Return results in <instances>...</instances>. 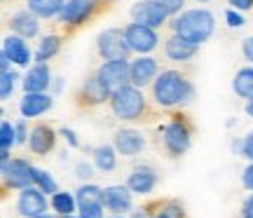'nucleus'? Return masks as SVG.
Here are the masks:
<instances>
[{
	"label": "nucleus",
	"instance_id": "1",
	"mask_svg": "<svg viewBox=\"0 0 253 218\" xmlns=\"http://www.w3.org/2000/svg\"><path fill=\"white\" fill-rule=\"evenodd\" d=\"M153 89V101L160 108H176V106H185L195 99V85L183 75L181 71H160L150 85Z\"/></svg>",
	"mask_w": 253,
	"mask_h": 218
},
{
	"label": "nucleus",
	"instance_id": "2",
	"mask_svg": "<svg viewBox=\"0 0 253 218\" xmlns=\"http://www.w3.org/2000/svg\"><path fill=\"white\" fill-rule=\"evenodd\" d=\"M169 28H171V33L185 38V40L195 43V45H204L216 31V17L207 7L183 9L178 17L171 19Z\"/></svg>",
	"mask_w": 253,
	"mask_h": 218
},
{
	"label": "nucleus",
	"instance_id": "3",
	"mask_svg": "<svg viewBox=\"0 0 253 218\" xmlns=\"http://www.w3.org/2000/svg\"><path fill=\"white\" fill-rule=\"evenodd\" d=\"M110 110L113 115L122 122H134V120L143 118L145 108H148V101H145V94L141 87H134V85H126L122 89L113 91L110 96Z\"/></svg>",
	"mask_w": 253,
	"mask_h": 218
},
{
	"label": "nucleus",
	"instance_id": "4",
	"mask_svg": "<svg viewBox=\"0 0 253 218\" xmlns=\"http://www.w3.org/2000/svg\"><path fill=\"white\" fill-rule=\"evenodd\" d=\"M162 143L167 148V153L171 157H181L190 150L192 145V134H190V127L188 122L181 118H173L171 122H167L162 129Z\"/></svg>",
	"mask_w": 253,
	"mask_h": 218
},
{
	"label": "nucleus",
	"instance_id": "5",
	"mask_svg": "<svg viewBox=\"0 0 253 218\" xmlns=\"http://www.w3.org/2000/svg\"><path fill=\"white\" fill-rule=\"evenodd\" d=\"M96 75L113 94V91L131 85V61L129 59H106L96 68Z\"/></svg>",
	"mask_w": 253,
	"mask_h": 218
},
{
	"label": "nucleus",
	"instance_id": "6",
	"mask_svg": "<svg viewBox=\"0 0 253 218\" xmlns=\"http://www.w3.org/2000/svg\"><path fill=\"white\" fill-rule=\"evenodd\" d=\"M125 36H126V45L134 54H150L157 49L160 45V36H157V28L131 21L125 26Z\"/></svg>",
	"mask_w": 253,
	"mask_h": 218
},
{
	"label": "nucleus",
	"instance_id": "7",
	"mask_svg": "<svg viewBox=\"0 0 253 218\" xmlns=\"http://www.w3.org/2000/svg\"><path fill=\"white\" fill-rule=\"evenodd\" d=\"M96 52L99 56L106 61V59H126L131 54V49L126 45V36L125 28H106L101 31L99 38H96Z\"/></svg>",
	"mask_w": 253,
	"mask_h": 218
},
{
	"label": "nucleus",
	"instance_id": "8",
	"mask_svg": "<svg viewBox=\"0 0 253 218\" xmlns=\"http://www.w3.org/2000/svg\"><path fill=\"white\" fill-rule=\"evenodd\" d=\"M96 2H99V0H66L61 14L56 19H59V24H61L63 28H78L94 17Z\"/></svg>",
	"mask_w": 253,
	"mask_h": 218
},
{
	"label": "nucleus",
	"instance_id": "9",
	"mask_svg": "<svg viewBox=\"0 0 253 218\" xmlns=\"http://www.w3.org/2000/svg\"><path fill=\"white\" fill-rule=\"evenodd\" d=\"M33 164L28 160H7L2 162V178H5V185L7 188H14V190H24L33 183Z\"/></svg>",
	"mask_w": 253,
	"mask_h": 218
},
{
	"label": "nucleus",
	"instance_id": "10",
	"mask_svg": "<svg viewBox=\"0 0 253 218\" xmlns=\"http://www.w3.org/2000/svg\"><path fill=\"white\" fill-rule=\"evenodd\" d=\"M131 19L138 21V24H145V26L162 28L171 17H169V12L164 9L160 0H141L131 7Z\"/></svg>",
	"mask_w": 253,
	"mask_h": 218
},
{
	"label": "nucleus",
	"instance_id": "11",
	"mask_svg": "<svg viewBox=\"0 0 253 218\" xmlns=\"http://www.w3.org/2000/svg\"><path fill=\"white\" fill-rule=\"evenodd\" d=\"M54 108V96L52 91H24V96L19 101V113L21 118L26 120H33V118H40L45 115L49 110Z\"/></svg>",
	"mask_w": 253,
	"mask_h": 218
},
{
	"label": "nucleus",
	"instance_id": "12",
	"mask_svg": "<svg viewBox=\"0 0 253 218\" xmlns=\"http://www.w3.org/2000/svg\"><path fill=\"white\" fill-rule=\"evenodd\" d=\"M157 75H160V64L150 54H138L136 59H131V85L134 87L143 89L148 85H153Z\"/></svg>",
	"mask_w": 253,
	"mask_h": 218
},
{
	"label": "nucleus",
	"instance_id": "13",
	"mask_svg": "<svg viewBox=\"0 0 253 218\" xmlns=\"http://www.w3.org/2000/svg\"><path fill=\"white\" fill-rule=\"evenodd\" d=\"M17 211L21 214L24 218H38L40 214L47 211V200H45V192L40 188H33L28 185L24 190L19 192V202H17Z\"/></svg>",
	"mask_w": 253,
	"mask_h": 218
},
{
	"label": "nucleus",
	"instance_id": "14",
	"mask_svg": "<svg viewBox=\"0 0 253 218\" xmlns=\"http://www.w3.org/2000/svg\"><path fill=\"white\" fill-rule=\"evenodd\" d=\"M0 52L7 56V59L14 66H19V68L31 66V59H36V52H31V47H28L26 38L14 36V33L2 40V49H0Z\"/></svg>",
	"mask_w": 253,
	"mask_h": 218
},
{
	"label": "nucleus",
	"instance_id": "15",
	"mask_svg": "<svg viewBox=\"0 0 253 218\" xmlns=\"http://www.w3.org/2000/svg\"><path fill=\"white\" fill-rule=\"evenodd\" d=\"M7 26L14 36H21V38H26V40H33V38L40 36V17H36L31 9L14 12L9 17Z\"/></svg>",
	"mask_w": 253,
	"mask_h": 218
},
{
	"label": "nucleus",
	"instance_id": "16",
	"mask_svg": "<svg viewBox=\"0 0 253 218\" xmlns=\"http://www.w3.org/2000/svg\"><path fill=\"white\" fill-rule=\"evenodd\" d=\"M52 82H54V78H52L49 66L36 61L33 66H28L26 75L21 80V87H24V91H47L52 89Z\"/></svg>",
	"mask_w": 253,
	"mask_h": 218
},
{
	"label": "nucleus",
	"instance_id": "17",
	"mask_svg": "<svg viewBox=\"0 0 253 218\" xmlns=\"http://www.w3.org/2000/svg\"><path fill=\"white\" fill-rule=\"evenodd\" d=\"M197 49H199V45L190 43V40H185L181 36H176V33H171V36L164 40V54H167L169 61H176V64L190 61L192 56L197 54Z\"/></svg>",
	"mask_w": 253,
	"mask_h": 218
},
{
	"label": "nucleus",
	"instance_id": "18",
	"mask_svg": "<svg viewBox=\"0 0 253 218\" xmlns=\"http://www.w3.org/2000/svg\"><path fill=\"white\" fill-rule=\"evenodd\" d=\"M126 185L131 188L134 195H150L157 185V172L148 164H141V167H134L129 178H126Z\"/></svg>",
	"mask_w": 253,
	"mask_h": 218
},
{
	"label": "nucleus",
	"instance_id": "19",
	"mask_svg": "<svg viewBox=\"0 0 253 218\" xmlns=\"http://www.w3.org/2000/svg\"><path fill=\"white\" fill-rule=\"evenodd\" d=\"M28 148L33 155H49L56 145V131L49 125H36L28 134Z\"/></svg>",
	"mask_w": 253,
	"mask_h": 218
},
{
	"label": "nucleus",
	"instance_id": "20",
	"mask_svg": "<svg viewBox=\"0 0 253 218\" xmlns=\"http://www.w3.org/2000/svg\"><path fill=\"white\" fill-rule=\"evenodd\" d=\"M113 145L118 148L120 155L136 157V155L143 153L145 136H143V131H138V129H120L118 134H115V143Z\"/></svg>",
	"mask_w": 253,
	"mask_h": 218
},
{
	"label": "nucleus",
	"instance_id": "21",
	"mask_svg": "<svg viewBox=\"0 0 253 218\" xmlns=\"http://www.w3.org/2000/svg\"><path fill=\"white\" fill-rule=\"evenodd\" d=\"M131 195L129 185H108L103 190V207L113 214H125L131 209Z\"/></svg>",
	"mask_w": 253,
	"mask_h": 218
},
{
	"label": "nucleus",
	"instance_id": "22",
	"mask_svg": "<svg viewBox=\"0 0 253 218\" xmlns=\"http://www.w3.org/2000/svg\"><path fill=\"white\" fill-rule=\"evenodd\" d=\"M110 89L101 82V78L94 73L91 78H87V80L82 82V89H80V99L87 103V106H101V103H106V101H110Z\"/></svg>",
	"mask_w": 253,
	"mask_h": 218
},
{
	"label": "nucleus",
	"instance_id": "23",
	"mask_svg": "<svg viewBox=\"0 0 253 218\" xmlns=\"http://www.w3.org/2000/svg\"><path fill=\"white\" fill-rule=\"evenodd\" d=\"M59 49H61V36H56V33L42 36L36 47V61L47 64L49 59H54V56L59 54Z\"/></svg>",
	"mask_w": 253,
	"mask_h": 218
},
{
	"label": "nucleus",
	"instance_id": "24",
	"mask_svg": "<svg viewBox=\"0 0 253 218\" xmlns=\"http://www.w3.org/2000/svg\"><path fill=\"white\" fill-rule=\"evenodd\" d=\"M28 9L40 19H54L61 14L66 0H26Z\"/></svg>",
	"mask_w": 253,
	"mask_h": 218
},
{
	"label": "nucleus",
	"instance_id": "25",
	"mask_svg": "<svg viewBox=\"0 0 253 218\" xmlns=\"http://www.w3.org/2000/svg\"><path fill=\"white\" fill-rule=\"evenodd\" d=\"M232 91L239 99H251L253 96V66L239 68L232 78Z\"/></svg>",
	"mask_w": 253,
	"mask_h": 218
},
{
	"label": "nucleus",
	"instance_id": "26",
	"mask_svg": "<svg viewBox=\"0 0 253 218\" xmlns=\"http://www.w3.org/2000/svg\"><path fill=\"white\" fill-rule=\"evenodd\" d=\"M118 148L115 145H99L96 150H94V164H96V169H101V172H113L115 167H118Z\"/></svg>",
	"mask_w": 253,
	"mask_h": 218
},
{
	"label": "nucleus",
	"instance_id": "27",
	"mask_svg": "<svg viewBox=\"0 0 253 218\" xmlns=\"http://www.w3.org/2000/svg\"><path fill=\"white\" fill-rule=\"evenodd\" d=\"M12 145H17V127L9 120H2L0 122V162L9 160Z\"/></svg>",
	"mask_w": 253,
	"mask_h": 218
},
{
	"label": "nucleus",
	"instance_id": "28",
	"mask_svg": "<svg viewBox=\"0 0 253 218\" xmlns=\"http://www.w3.org/2000/svg\"><path fill=\"white\" fill-rule=\"evenodd\" d=\"M75 197H73L71 192H54L52 195V209L59 214V216H68L75 211Z\"/></svg>",
	"mask_w": 253,
	"mask_h": 218
},
{
	"label": "nucleus",
	"instance_id": "29",
	"mask_svg": "<svg viewBox=\"0 0 253 218\" xmlns=\"http://www.w3.org/2000/svg\"><path fill=\"white\" fill-rule=\"evenodd\" d=\"M75 200H78V207L82 204H94V202H103V190L99 185H80L78 192H75Z\"/></svg>",
	"mask_w": 253,
	"mask_h": 218
},
{
	"label": "nucleus",
	"instance_id": "30",
	"mask_svg": "<svg viewBox=\"0 0 253 218\" xmlns=\"http://www.w3.org/2000/svg\"><path fill=\"white\" fill-rule=\"evenodd\" d=\"M17 80H19V75L12 68L0 73V101L12 99V94L17 89Z\"/></svg>",
	"mask_w": 253,
	"mask_h": 218
},
{
	"label": "nucleus",
	"instance_id": "31",
	"mask_svg": "<svg viewBox=\"0 0 253 218\" xmlns=\"http://www.w3.org/2000/svg\"><path fill=\"white\" fill-rule=\"evenodd\" d=\"M33 183H36L42 192H49V195L59 192V190H56V181L45 172V169H33Z\"/></svg>",
	"mask_w": 253,
	"mask_h": 218
},
{
	"label": "nucleus",
	"instance_id": "32",
	"mask_svg": "<svg viewBox=\"0 0 253 218\" xmlns=\"http://www.w3.org/2000/svg\"><path fill=\"white\" fill-rule=\"evenodd\" d=\"M103 202H94V204H82L80 218H103Z\"/></svg>",
	"mask_w": 253,
	"mask_h": 218
},
{
	"label": "nucleus",
	"instance_id": "33",
	"mask_svg": "<svg viewBox=\"0 0 253 218\" xmlns=\"http://www.w3.org/2000/svg\"><path fill=\"white\" fill-rule=\"evenodd\" d=\"M155 218H183L181 204H176V202H169V204H164L162 209L155 214Z\"/></svg>",
	"mask_w": 253,
	"mask_h": 218
},
{
	"label": "nucleus",
	"instance_id": "34",
	"mask_svg": "<svg viewBox=\"0 0 253 218\" xmlns=\"http://www.w3.org/2000/svg\"><path fill=\"white\" fill-rule=\"evenodd\" d=\"M225 21H227V26L230 28H242L244 26V14L239 12V9H227L225 12Z\"/></svg>",
	"mask_w": 253,
	"mask_h": 218
},
{
	"label": "nucleus",
	"instance_id": "35",
	"mask_svg": "<svg viewBox=\"0 0 253 218\" xmlns=\"http://www.w3.org/2000/svg\"><path fill=\"white\" fill-rule=\"evenodd\" d=\"M160 2L164 5V9L169 12V17L171 19L178 17V14L183 12V7H185V0H160Z\"/></svg>",
	"mask_w": 253,
	"mask_h": 218
},
{
	"label": "nucleus",
	"instance_id": "36",
	"mask_svg": "<svg viewBox=\"0 0 253 218\" xmlns=\"http://www.w3.org/2000/svg\"><path fill=\"white\" fill-rule=\"evenodd\" d=\"M14 127H17V145H24L28 143V127H26V118H21L19 122H14Z\"/></svg>",
	"mask_w": 253,
	"mask_h": 218
},
{
	"label": "nucleus",
	"instance_id": "37",
	"mask_svg": "<svg viewBox=\"0 0 253 218\" xmlns=\"http://www.w3.org/2000/svg\"><path fill=\"white\" fill-rule=\"evenodd\" d=\"M242 155H244L246 160H251L253 162V129L242 138Z\"/></svg>",
	"mask_w": 253,
	"mask_h": 218
},
{
	"label": "nucleus",
	"instance_id": "38",
	"mask_svg": "<svg viewBox=\"0 0 253 218\" xmlns=\"http://www.w3.org/2000/svg\"><path fill=\"white\" fill-rule=\"evenodd\" d=\"M59 136H63V138H66V143L71 145V148H80V141H78V134H75L73 129H68V127H61V129H59Z\"/></svg>",
	"mask_w": 253,
	"mask_h": 218
},
{
	"label": "nucleus",
	"instance_id": "39",
	"mask_svg": "<svg viewBox=\"0 0 253 218\" xmlns=\"http://www.w3.org/2000/svg\"><path fill=\"white\" fill-rule=\"evenodd\" d=\"M75 174H78V178H91V176H94V167L82 160V162L75 164Z\"/></svg>",
	"mask_w": 253,
	"mask_h": 218
},
{
	"label": "nucleus",
	"instance_id": "40",
	"mask_svg": "<svg viewBox=\"0 0 253 218\" xmlns=\"http://www.w3.org/2000/svg\"><path fill=\"white\" fill-rule=\"evenodd\" d=\"M242 54H244V59L253 66V36H246L244 40H242Z\"/></svg>",
	"mask_w": 253,
	"mask_h": 218
},
{
	"label": "nucleus",
	"instance_id": "41",
	"mask_svg": "<svg viewBox=\"0 0 253 218\" xmlns=\"http://www.w3.org/2000/svg\"><path fill=\"white\" fill-rule=\"evenodd\" d=\"M242 183H244L246 190H251V192H253V162L249 164V167L244 169V174H242Z\"/></svg>",
	"mask_w": 253,
	"mask_h": 218
},
{
	"label": "nucleus",
	"instance_id": "42",
	"mask_svg": "<svg viewBox=\"0 0 253 218\" xmlns=\"http://www.w3.org/2000/svg\"><path fill=\"white\" fill-rule=\"evenodd\" d=\"M232 9H239V12H249L253 9V0H227Z\"/></svg>",
	"mask_w": 253,
	"mask_h": 218
},
{
	"label": "nucleus",
	"instance_id": "43",
	"mask_svg": "<svg viewBox=\"0 0 253 218\" xmlns=\"http://www.w3.org/2000/svg\"><path fill=\"white\" fill-rule=\"evenodd\" d=\"M242 218H253V195L246 197L244 207H242Z\"/></svg>",
	"mask_w": 253,
	"mask_h": 218
},
{
	"label": "nucleus",
	"instance_id": "44",
	"mask_svg": "<svg viewBox=\"0 0 253 218\" xmlns=\"http://www.w3.org/2000/svg\"><path fill=\"white\" fill-rule=\"evenodd\" d=\"M61 89H63V80L61 78H54V82H52V91L56 94V91H61Z\"/></svg>",
	"mask_w": 253,
	"mask_h": 218
},
{
	"label": "nucleus",
	"instance_id": "45",
	"mask_svg": "<svg viewBox=\"0 0 253 218\" xmlns=\"http://www.w3.org/2000/svg\"><path fill=\"white\" fill-rule=\"evenodd\" d=\"M244 113L249 115V118H253V99H246V103H244Z\"/></svg>",
	"mask_w": 253,
	"mask_h": 218
},
{
	"label": "nucleus",
	"instance_id": "46",
	"mask_svg": "<svg viewBox=\"0 0 253 218\" xmlns=\"http://www.w3.org/2000/svg\"><path fill=\"white\" fill-rule=\"evenodd\" d=\"M131 218H150V216H148V211H143V209H141V211H136V214H134V216H131Z\"/></svg>",
	"mask_w": 253,
	"mask_h": 218
},
{
	"label": "nucleus",
	"instance_id": "47",
	"mask_svg": "<svg viewBox=\"0 0 253 218\" xmlns=\"http://www.w3.org/2000/svg\"><path fill=\"white\" fill-rule=\"evenodd\" d=\"M38 218H54V216H52V214H47V211H45V214H40Z\"/></svg>",
	"mask_w": 253,
	"mask_h": 218
},
{
	"label": "nucleus",
	"instance_id": "48",
	"mask_svg": "<svg viewBox=\"0 0 253 218\" xmlns=\"http://www.w3.org/2000/svg\"><path fill=\"white\" fill-rule=\"evenodd\" d=\"M61 218H80V216H73V214H68V216H61Z\"/></svg>",
	"mask_w": 253,
	"mask_h": 218
},
{
	"label": "nucleus",
	"instance_id": "49",
	"mask_svg": "<svg viewBox=\"0 0 253 218\" xmlns=\"http://www.w3.org/2000/svg\"><path fill=\"white\" fill-rule=\"evenodd\" d=\"M99 2H113V0H99Z\"/></svg>",
	"mask_w": 253,
	"mask_h": 218
},
{
	"label": "nucleus",
	"instance_id": "50",
	"mask_svg": "<svg viewBox=\"0 0 253 218\" xmlns=\"http://www.w3.org/2000/svg\"><path fill=\"white\" fill-rule=\"evenodd\" d=\"M197 2H209V0H197Z\"/></svg>",
	"mask_w": 253,
	"mask_h": 218
},
{
	"label": "nucleus",
	"instance_id": "51",
	"mask_svg": "<svg viewBox=\"0 0 253 218\" xmlns=\"http://www.w3.org/2000/svg\"><path fill=\"white\" fill-rule=\"evenodd\" d=\"M113 218H122V216H113Z\"/></svg>",
	"mask_w": 253,
	"mask_h": 218
},
{
	"label": "nucleus",
	"instance_id": "52",
	"mask_svg": "<svg viewBox=\"0 0 253 218\" xmlns=\"http://www.w3.org/2000/svg\"><path fill=\"white\" fill-rule=\"evenodd\" d=\"M251 99H253V96H251Z\"/></svg>",
	"mask_w": 253,
	"mask_h": 218
}]
</instances>
